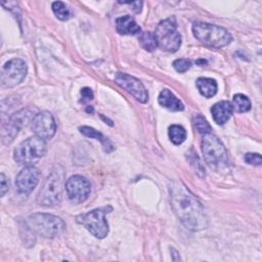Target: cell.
Segmentation results:
<instances>
[{
  "label": "cell",
  "mask_w": 262,
  "mask_h": 262,
  "mask_svg": "<svg viewBox=\"0 0 262 262\" xmlns=\"http://www.w3.org/2000/svg\"><path fill=\"white\" fill-rule=\"evenodd\" d=\"M169 192L172 209L186 228L199 231L207 227L208 218L202 204L184 184L172 182Z\"/></svg>",
  "instance_id": "obj_1"
},
{
  "label": "cell",
  "mask_w": 262,
  "mask_h": 262,
  "mask_svg": "<svg viewBox=\"0 0 262 262\" xmlns=\"http://www.w3.org/2000/svg\"><path fill=\"white\" fill-rule=\"evenodd\" d=\"M27 225L31 228L32 232H36L47 238L56 237L66 229L62 219L47 213H35L31 215L28 218Z\"/></svg>",
  "instance_id": "obj_2"
},
{
  "label": "cell",
  "mask_w": 262,
  "mask_h": 262,
  "mask_svg": "<svg viewBox=\"0 0 262 262\" xmlns=\"http://www.w3.org/2000/svg\"><path fill=\"white\" fill-rule=\"evenodd\" d=\"M202 151L206 163L214 170H222L229 164L224 145L220 139L212 133L204 134L202 139Z\"/></svg>",
  "instance_id": "obj_3"
},
{
  "label": "cell",
  "mask_w": 262,
  "mask_h": 262,
  "mask_svg": "<svg viewBox=\"0 0 262 262\" xmlns=\"http://www.w3.org/2000/svg\"><path fill=\"white\" fill-rule=\"evenodd\" d=\"M192 33L201 43L214 48H221L231 41V35L227 30L207 23H194Z\"/></svg>",
  "instance_id": "obj_4"
},
{
  "label": "cell",
  "mask_w": 262,
  "mask_h": 262,
  "mask_svg": "<svg viewBox=\"0 0 262 262\" xmlns=\"http://www.w3.org/2000/svg\"><path fill=\"white\" fill-rule=\"evenodd\" d=\"M47 146L44 139L33 136L20 142L14 149V161L19 165L31 166L38 162L46 152Z\"/></svg>",
  "instance_id": "obj_5"
},
{
  "label": "cell",
  "mask_w": 262,
  "mask_h": 262,
  "mask_svg": "<svg viewBox=\"0 0 262 262\" xmlns=\"http://www.w3.org/2000/svg\"><path fill=\"white\" fill-rule=\"evenodd\" d=\"M155 37L163 50L175 52L181 45V35L177 31V23L175 17L171 16L159 23L156 28Z\"/></svg>",
  "instance_id": "obj_6"
},
{
  "label": "cell",
  "mask_w": 262,
  "mask_h": 262,
  "mask_svg": "<svg viewBox=\"0 0 262 262\" xmlns=\"http://www.w3.org/2000/svg\"><path fill=\"white\" fill-rule=\"evenodd\" d=\"M112 211V207H102L76 217V221L82 224L86 229L97 238H103L108 233V224L105 220V214Z\"/></svg>",
  "instance_id": "obj_7"
},
{
  "label": "cell",
  "mask_w": 262,
  "mask_h": 262,
  "mask_svg": "<svg viewBox=\"0 0 262 262\" xmlns=\"http://www.w3.org/2000/svg\"><path fill=\"white\" fill-rule=\"evenodd\" d=\"M61 196V177L58 172L53 171L47 176L46 180L44 181L37 196V202L41 206L53 207L60 203Z\"/></svg>",
  "instance_id": "obj_8"
},
{
  "label": "cell",
  "mask_w": 262,
  "mask_h": 262,
  "mask_svg": "<svg viewBox=\"0 0 262 262\" xmlns=\"http://www.w3.org/2000/svg\"><path fill=\"white\" fill-rule=\"evenodd\" d=\"M27 64L20 58L8 60L1 70V85L11 88L24 81L27 75Z\"/></svg>",
  "instance_id": "obj_9"
},
{
  "label": "cell",
  "mask_w": 262,
  "mask_h": 262,
  "mask_svg": "<svg viewBox=\"0 0 262 262\" xmlns=\"http://www.w3.org/2000/svg\"><path fill=\"white\" fill-rule=\"evenodd\" d=\"M66 191L69 200L75 204L87 200L91 191V184L87 178L81 175H73L66 182Z\"/></svg>",
  "instance_id": "obj_10"
},
{
  "label": "cell",
  "mask_w": 262,
  "mask_h": 262,
  "mask_svg": "<svg viewBox=\"0 0 262 262\" xmlns=\"http://www.w3.org/2000/svg\"><path fill=\"white\" fill-rule=\"evenodd\" d=\"M31 112L28 110H21L13 114L8 121L3 124L2 130H1V137L2 142L4 144H8L13 141L15 136L17 135L18 131L23 128L24 124L26 125V122L30 119Z\"/></svg>",
  "instance_id": "obj_11"
},
{
  "label": "cell",
  "mask_w": 262,
  "mask_h": 262,
  "mask_svg": "<svg viewBox=\"0 0 262 262\" xmlns=\"http://www.w3.org/2000/svg\"><path fill=\"white\" fill-rule=\"evenodd\" d=\"M32 129L36 136L44 140L51 139L56 131L53 116L46 111L36 114L32 121Z\"/></svg>",
  "instance_id": "obj_12"
},
{
  "label": "cell",
  "mask_w": 262,
  "mask_h": 262,
  "mask_svg": "<svg viewBox=\"0 0 262 262\" xmlns=\"http://www.w3.org/2000/svg\"><path fill=\"white\" fill-rule=\"evenodd\" d=\"M116 83L127 90L139 102H145L148 98V93L143 84L133 76L124 73H117L115 75Z\"/></svg>",
  "instance_id": "obj_13"
},
{
  "label": "cell",
  "mask_w": 262,
  "mask_h": 262,
  "mask_svg": "<svg viewBox=\"0 0 262 262\" xmlns=\"http://www.w3.org/2000/svg\"><path fill=\"white\" fill-rule=\"evenodd\" d=\"M40 171L34 166L25 167L15 178V185L20 193L29 194L40 181Z\"/></svg>",
  "instance_id": "obj_14"
},
{
  "label": "cell",
  "mask_w": 262,
  "mask_h": 262,
  "mask_svg": "<svg viewBox=\"0 0 262 262\" xmlns=\"http://www.w3.org/2000/svg\"><path fill=\"white\" fill-rule=\"evenodd\" d=\"M232 110L233 108H232L231 103L229 101L223 100V101H219V102L215 103L211 108V113H212L214 121L218 125H223L231 117Z\"/></svg>",
  "instance_id": "obj_15"
},
{
  "label": "cell",
  "mask_w": 262,
  "mask_h": 262,
  "mask_svg": "<svg viewBox=\"0 0 262 262\" xmlns=\"http://www.w3.org/2000/svg\"><path fill=\"white\" fill-rule=\"evenodd\" d=\"M116 29L121 35H135L140 32V27L129 15H123L116 19Z\"/></svg>",
  "instance_id": "obj_16"
},
{
  "label": "cell",
  "mask_w": 262,
  "mask_h": 262,
  "mask_svg": "<svg viewBox=\"0 0 262 262\" xmlns=\"http://www.w3.org/2000/svg\"><path fill=\"white\" fill-rule=\"evenodd\" d=\"M159 103L173 112H179L184 108L183 103L169 89H164L161 91L159 95Z\"/></svg>",
  "instance_id": "obj_17"
},
{
  "label": "cell",
  "mask_w": 262,
  "mask_h": 262,
  "mask_svg": "<svg viewBox=\"0 0 262 262\" xmlns=\"http://www.w3.org/2000/svg\"><path fill=\"white\" fill-rule=\"evenodd\" d=\"M196 87H198L200 93L207 98L214 96L216 94L217 88H218L217 83L214 79L204 78V77H201L196 80Z\"/></svg>",
  "instance_id": "obj_18"
},
{
  "label": "cell",
  "mask_w": 262,
  "mask_h": 262,
  "mask_svg": "<svg viewBox=\"0 0 262 262\" xmlns=\"http://www.w3.org/2000/svg\"><path fill=\"white\" fill-rule=\"evenodd\" d=\"M80 132H81L82 134H84L85 136H87V137L95 138V139L99 140V141L102 143V145H103L105 151L110 152V151H112V150L114 149V146H113V144L111 143V141H110L107 138H105L102 133H100L99 131L95 130L94 128L88 127V126H82V127H80Z\"/></svg>",
  "instance_id": "obj_19"
},
{
  "label": "cell",
  "mask_w": 262,
  "mask_h": 262,
  "mask_svg": "<svg viewBox=\"0 0 262 262\" xmlns=\"http://www.w3.org/2000/svg\"><path fill=\"white\" fill-rule=\"evenodd\" d=\"M231 105H232V108H234L235 112L245 113V112H248L251 108V101L246 95H244L242 93H238V94H235L233 96Z\"/></svg>",
  "instance_id": "obj_20"
},
{
  "label": "cell",
  "mask_w": 262,
  "mask_h": 262,
  "mask_svg": "<svg viewBox=\"0 0 262 262\" xmlns=\"http://www.w3.org/2000/svg\"><path fill=\"white\" fill-rule=\"evenodd\" d=\"M169 137L174 144L182 143L186 138V131L180 125H171L169 127Z\"/></svg>",
  "instance_id": "obj_21"
},
{
  "label": "cell",
  "mask_w": 262,
  "mask_h": 262,
  "mask_svg": "<svg viewBox=\"0 0 262 262\" xmlns=\"http://www.w3.org/2000/svg\"><path fill=\"white\" fill-rule=\"evenodd\" d=\"M141 46L147 51H154L158 47V42L155 34L151 32H143L139 37Z\"/></svg>",
  "instance_id": "obj_22"
},
{
  "label": "cell",
  "mask_w": 262,
  "mask_h": 262,
  "mask_svg": "<svg viewBox=\"0 0 262 262\" xmlns=\"http://www.w3.org/2000/svg\"><path fill=\"white\" fill-rule=\"evenodd\" d=\"M52 10L57 18L60 20H67L71 17V11L67 5L61 1H55L52 3Z\"/></svg>",
  "instance_id": "obj_23"
},
{
  "label": "cell",
  "mask_w": 262,
  "mask_h": 262,
  "mask_svg": "<svg viewBox=\"0 0 262 262\" xmlns=\"http://www.w3.org/2000/svg\"><path fill=\"white\" fill-rule=\"evenodd\" d=\"M193 124L200 133L202 134L211 133V126L202 115L196 114L193 116Z\"/></svg>",
  "instance_id": "obj_24"
},
{
  "label": "cell",
  "mask_w": 262,
  "mask_h": 262,
  "mask_svg": "<svg viewBox=\"0 0 262 262\" xmlns=\"http://www.w3.org/2000/svg\"><path fill=\"white\" fill-rule=\"evenodd\" d=\"M173 67L177 72L184 73L191 67V61L186 58H178L173 61Z\"/></svg>",
  "instance_id": "obj_25"
},
{
  "label": "cell",
  "mask_w": 262,
  "mask_h": 262,
  "mask_svg": "<svg viewBox=\"0 0 262 262\" xmlns=\"http://www.w3.org/2000/svg\"><path fill=\"white\" fill-rule=\"evenodd\" d=\"M245 161L250 164V165H255V166H260L261 165V156L259 154H252L249 152L245 156Z\"/></svg>",
  "instance_id": "obj_26"
},
{
  "label": "cell",
  "mask_w": 262,
  "mask_h": 262,
  "mask_svg": "<svg viewBox=\"0 0 262 262\" xmlns=\"http://www.w3.org/2000/svg\"><path fill=\"white\" fill-rule=\"evenodd\" d=\"M8 188H9L8 179L3 173H1L0 174V195L3 196L6 193V191L8 190Z\"/></svg>",
  "instance_id": "obj_27"
},
{
  "label": "cell",
  "mask_w": 262,
  "mask_h": 262,
  "mask_svg": "<svg viewBox=\"0 0 262 262\" xmlns=\"http://www.w3.org/2000/svg\"><path fill=\"white\" fill-rule=\"evenodd\" d=\"M81 96H82V101H90L93 99V92L90 88L88 87H84L81 90Z\"/></svg>",
  "instance_id": "obj_28"
},
{
  "label": "cell",
  "mask_w": 262,
  "mask_h": 262,
  "mask_svg": "<svg viewBox=\"0 0 262 262\" xmlns=\"http://www.w3.org/2000/svg\"><path fill=\"white\" fill-rule=\"evenodd\" d=\"M87 112H91V113H92V112H93V108H92V107H88V108H87Z\"/></svg>",
  "instance_id": "obj_29"
}]
</instances>
